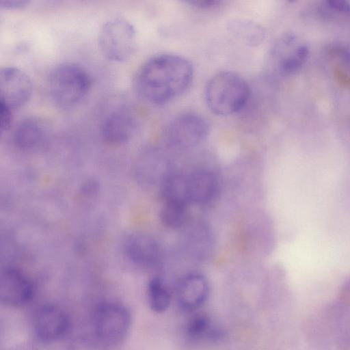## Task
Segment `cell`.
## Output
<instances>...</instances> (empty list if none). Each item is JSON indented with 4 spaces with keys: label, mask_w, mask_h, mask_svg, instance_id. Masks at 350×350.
Wrapping results in <instances>:
<instances>
[{
    "label": "cell",
    "mask_w": 350,
    "mask_h": 350,
    "mask_svg": "<svg viewBox=\"0 0 350 350\" xmlns=\"http://www.w3.org/2000/svg\"><path fill=\"white\" fill-rule=\"evenodd\" d=\"M193 68L185 57L161 53L150 57L137 70L133 88L147 103L161 106L178 98L189 88Z\"/></svg>",
    "instance_id": "6da1fadb"
},
{
    "label": "cell",
    "mask_w": 350,
    "mask_h": 350,
    "mask_svg": "<svg viewBox=\"0 0 350 350\" xmlns=\"http://www.w3.org/2000/svg\"><path fill=\"white\" fill-rule=\"evenodd\" d=\"M92 79L82 66L64 62L55 66L47 79L51 101L62 109H71L80 104L89 94Z\"/></svg>",
    "instance_id": "7a4b0ae2"
},
{
    "label": "cell",
    "mask_w": 350,
    "mask_h": 350,
    "mask_svg": "<svg viewBox=\"0 0 350 350\" xmlns=\"http://www.w3.org/2000/svg\"><path fill=\"white\" fill-rule=\"evenodd\" d=\"M250 96L247 83L233 72L224 71L210 79L205 88V100L209 109L221 116L241 111Z\"/></svg>",
    "instance_id": "3957f363"
},
{
    "label": "cell",
    "mask_w": 350,
    "mask_h": 350,
    "mask_svg": "<svg viewBox=\"0 0 350 350\" xmlns=\"http://www.w3.org/2000/svg\"><path fill=\"white\" fill-rule=\"evenodd\" d=\"M131 323L129 310L120 303L103 302L94 312L95 336L107 347L121 344L129 334Z\"/></svg>",
    "instance_id": "277c9868"
},
{
    "label": "cell",
    "mask_w": 350,
    "mask_h": 350,
    "mask_svg": "<svg viewBox=\"0 0 350 350\" xmlns=\"http://www.w3.org/2000/svg\"><path fill=\"white\" fill-rule=\"evenodd\" d=\"M98 41L101 53L107 59L122 62L129 59L136 49V32L127 19L115 17L103 25Z\"/></svg>",
    "instance_id": "5b68a950"
},
{
    "label": "cell",
    "mask_w": 350,
    "mask_h": 350,
    "mask_svg": "<svg viewBox=\"0 0 350 350\" xmlns=\"http://www.w3.org/2000/svg\"><path fill=\"white\" fill-rule=\"evenodd\" d=\"M209 125L201 115L185 112L172 119L165 137L167 144L176 150H187L200 144L208 133Z\"/></svg>",
    "instance_id": "8992f818"
},
{
    "label": "cell",
    "mask_w": 350,
    "mask_h": 350,
    "mask_svg": "<svg viewBox=\"0 0 350 350\" xmlns=\"http://www.w3.org/2000/svg\"><path fill=\"white\" fill-rule=\"evenodd\" d=\"M310 49L306 41L294 33L282 35L272 49L276 69L284 75L299 72L308 59Z\"/></svg>",
    "instance_id": "52a82bcc"
},
{
    "label": "cell",
    "mask_w": 350,
    "mask_h": 350,
    "mask_svg": "<svg viewBox=\"0 0 350 350\" xmlns=\"http://www.w3.org/2000/svg\"><path fill=\"white\" fill-rule=\"evenodd\" d=\"M32 93L29 76L14 66H5L0 70V103L12 110L24 105Z\"/></svg>",
    "instance_id": "ba28073f"
},
{
    "label": "cell",
    "mask_w": 350,
    "mask_h": 350,
    "mask_svg": "<svg viewBox=\"0 0 350 350\" xmlns=\"http://www.w3.org/2000/svg\"><path fill=\"white\" fill-rule=\"evenodd\" d=\"M33 329L40 340L45 342L56 341L66 334L70 327L67 314L53 305H44L35 312Z\"/></svg>",
    "instance_id": "9c48e42d"
},
{
    "label": "cell",
    "mask_w": 350,
    "mask_h": 350,
    "mask_svg": "<svg viewBox=\"0 0 350 350\" xmlns=\"http://www.w3.org/2000/svg\"><path fill=\"white\" fill-rule=\"evenodd\" d=\"M33 295L29 278L20 269L5 267L0 277V299L3 304L18 307L26 304Z\"/></svg>",
    "instance_id": "30bf717a"
},
{
    "label": "cell",
    "mask_w": 350,
    "mask_h": 350,
    "mask_svg": "<svg viewBox=\"0 0 350 350\" xmlns=\"http://www.w3.org/2000/svg\"><path fill=\"white\" fill-rule=\"evenodd\" d=\"M137 129V119L128 107H120L110 113L101 125V136L111 146H120L129 142Z\"/></svg>",
    "instance_id": "8fae6325"
},
{
    "label": "cell",
    "mask_w": 350,
    "mask_h": 350,
    "mask_svg": "<svg viewBox=\"0 0 350 350\" xmlns=\"http://www.w3.org/2000/svg\"><path fill=\"white\" fill-rule=\"evenodd\" d=\"M209 285L206 277L198 272L184 275L178 282L176 288L179 306L186 311L199 308L207 299Z\"/></svg>",
    "instance_id": "7c38bea8"
},
{
    "label": "cell",
    "mask_w": 350,
    "mask_h": 350,
    "mask_svg": "<svg viewBox=\"0 0 350 350\" xmlns=\"http://www.w3.org/2000/svg\"><path fill=\"white\" fill-rule=\"evenodd\" d=\"M124 252L131 262L145 268L157 265L162 257L159 243L152 237L144 233L130 235L124 243Z\"/></svg>",
    "instance_id": "4fadbf2b"
},
{
    "label": "cell",
    "mask_w": 350,
    "mask_h": 350,
    "mask_svg": "<svg viewBox=\"0 0 350 350\" xmlns=\"http://www.w3.org/2000/svg\"><path fill=\"white\" fill-rule=\"evenodd\" d=\"M186 175L190 204L204 206L216 198L219 181L214 172L208 169H198Z\"/></svg>",
    "instance_id": "5bb4252c"
},
{
    "label": "cell",
    "mask_w": 350,
    "mask_h": 350,
    "mask_svg": "<svg viewBox=\"0 0 350 350\" xmlns=\"http://www.w3.org/2000/svg\"><path fill=\"white\" fill-rule=\"evenodd\" d=\"M48 129L47 124L42 120L37 118L24 119L14 131L13 143L20 150H33L46 140Z\"/></svg>",
    "instance_id": "9a60e30c"
},
{
    "label": "cell",
    "mask_w": 350,
    "mask_h": 350,
    "mask_svg": "<svg viewBox=\"0 0 350 350\" xmlns=\"http://www.w3.org/2000/svg\"><path fill=\"white\" fill-rule=\"evenodd\" d=\"M228 30L250 46L260 44L264 38V29L257 23L246 19H233L228 25Z\"/></svg>",
    "instance_id": "2e32d148"
},
{
    "label": "cell",
    "mask_w": 350,
    "mask_h": 350,
    "mask_svg": "<svg viewBox=\"0 0 350 350\" xmlns=\"http://www.w3.org/2000/svg\"><path fill=\"white\" fill-rule=\"evenodd\" d=\"M189 338L194 340L206 339L216 341L224 338V331L215 326L206 316L198 314L192 318L186 327Z\"/></svg>",
    "instance_id": "e0dca14e"
},
{
    "label": "cell",
    "mask_w": 350,
    "mask_h": 350,
    "mask_svg": "<svg viewBox=\"0 0 350 350\" xmlns=\"http://www.w3.org/2000/svg\"><path fill=\"white\" fill-rule=\"evenodd\" d=\"M188 206L185 203L163 200L160 211L161 221L170 228H182L187 222Z\"/></svg>",
    "instance_id": "ac0fdd59"
},
{
    "label": "cell",
    "mask_w": 350,
    "mask_h": 350,
    "mask_svg": "<svg viewBox=\"0 0 350 350\" xmlns=\"http://www.w3.org/2000/svg\"><path fill=\"white\" fill-rule=\"evenodd\" d=\"M149 306L156 313H162L170 306L171 297L163 282L159 278H152L148 286Z\"/></svg>",
    "instance_id": "d6986e66"
},
{
    "label": "cell",
    "mask_w": 350,
    "mask_h": 350,
    "mask_svg": "<svg viewBox=\"0 0 350 350\" xmlns=\"http://www.w3.org/2000/svg\"><path fill=\"white\" fill-rule=\"evenodd\" d=\"M187 249L192 255L198 258L202 257L210 249L209 234L204 227H197L189 232L187 235Z\"/></svg>",
    "instance_id": "ffe728a7"
},
{
    "label": "cell",
    "mask_w": 350,
    "mask_h": 350,
    "mask_svg": "<svg viewBox=\"0 0 350 350\" xmlns=\"http://www.w3.org/2000/svg\"><path fill=\"white\" fill-rule=\"evenodd\" d=\"M106 348L95 336H80L74 339L66 350H106Z\"/></svg>",
    "instance_id": "44dd1931"
},
{
    "label": "cell",
    "mask_w": 350,
    "mask_h": 350,
    "mask_svg": "<svg viewBox=\"0 0 350 350\" xmlns=\"http://www.w3.org/2000/svg\"><path fill=\"white\" fill-rule=\"evenodd\" d=\"M325 9L331 13L350 16V1L331 0L325 2Z\"/></svg>",
    "instance_id": "7402d4cb"
},
{
    "label": "cell",
    "mask_w": 350,
    "mask_h": 350,
    "mask_svg": "<svg viewBox=\"0 0 350 350\" xmlns=\"http://www.w3.org/2000/svg\"><path fill=\"white\" fill-rule=\"evenodd\" d=\"M0 115L1 130L2 131H8L10 128L12 122V109L0 103Z\"/></svg>",
    "instance_id": "603a6c76"
},
{
    "label": "cell",
    "mask_w": 350,
    "mask_h": 350,
    "mask_svg": "<svg viewBox=\"0 0 350 350\" xmlns=\"http://www.w3.org/2000/svg\"><path fill=\"white\" fill-rule=\"evenodd\" d=\"M187 3L196 8L207 10L219 6L221 1L219 0H191L187 1Z\"/></svg>",
    "instance_id": "cb8c5ba5"
},
{
    "label": "cell",
    "mask_w": 350,
    "mask_h": 350,
    "mask_svg": "<svg viewBox=\"0 0 350 350\" xmlns=\"http://www.w3.org/2000/svg\"><path fill=\"white\" fill-rule=\"evenodd\" d=\"M29 3L27 0H2L0 8L4 10H16L26 7Z\"/></svg>",
    "instance_id": "d4e9b609"
},
{
    "label": "cell",
    "mask_w": 350,
    "mask_h": 350,
    "mask_svg": "<svg viewBox=\"0 0 350 350\" xmlns=\"http://www.w3.org/2000/svg\"><path fill=\"white\" fill-rule=\"evenodd\" d=\"M338 298L342 304L350 306V278L341 286Z\"/></svg>",
    "instance_id": "484cf974"
},
{
    "label": "cell",
    "mask_w": 350,
    "mask_h": 350,
    "mask_svg": "<svg viewBox=\"0 0 350 350\" xmlns=\"http://www.w3.org/2000/svg\"><path fill=\"white\" fill-rule=\"evenodd\" d=\"M8 350H34V349L30 345L27 344L17 345L9 349Z\"/></svg>",
    "instance_id": "4316f807"
}]
</instances>
